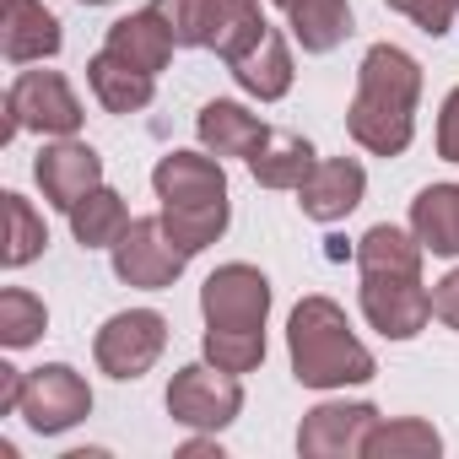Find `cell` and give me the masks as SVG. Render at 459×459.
I'll list each match as a JSON object with an SVG mask.
<instances>
[{"label":"cell","instance_id":"cell-16","mask_svg":"<svg viewBox=\"0 0 459 459\" xmlns=\"http://www.w3.org/2000/svg\"><path fill=\"white\" fill-rule=\"evenodd\" d=\"M103 49L108 55H119L125 65H135V71H146V76H157V71H168V60H173V33H168V22L146 6V12H130V17H119L114 28H108V39H103Z\"/></svg>","mask_w":459,"mask_h":459},{"label":"cell","instance_id":"cell-7","mask_svg":"<svg viewBox=\"0 0 459 459\" xmlns=\"http://www.w3.org/2000/svg\"><path fill=\"white\" fill-rule=\"evenodd\" d=\"M108 260H114V276H119L125 287H141V292L173 287V281L184 276V265H189V255L168 238L162 216H130L125 238L108 249Z\"/></svg>","mask_w":459,"mask_h":459},{"label":"cell","instance_id":"cell-5","mask_svg":"<svg viewBox=\"0 0 459 459\" xmlns=\"http://www.w3.org/2000/svg\"><path fill=\"white\" fill-rule=\"evenodd\" d=\"M168 416L189 432H221L244 416V384L238 373H221L216 362H189L168 384Z\"/></svg>","mask_w":459,"mask_h":459},{"label":"cell","instance_id":"cell-32","mask_svg":"<svg viewBox=\"0 0 459 459\" xmlns=\"http://www.w3.org/2000/svg\"><path fill=\"white\" fill-rule=\"evenodd\" d=\"M432 319L448 325V330H459V265L443 281H432Z\"/></svg>","mask_w":459,"mask_h":459},{"label":"cell","instance_id":"cell-22","mask_svg":"<svg viewBox=\"0 0 459 459\" xmlns=\"http://www.w3.org/2000/svg\"><path fill=\"white\" fill-rule=\"evenodd\" d=\"M357 271L362 276H421V238L416 233H400V227H389V221H378V227H368V233L357 238Z\"/></svg>","mask_w":459,"mask_h":459},{"label":"cell","instance_id":"cell-6","mask_svg":"<svg viewBox=\"0 0 459 459\" xmlns=\"http://www.w3.org/2000/svg\"><path fill=\"white\" fill-rule=\"evenodd\" d=\"M162 351H168V319L157 308H125V314L103 319V330L92 335L98 368L119 384H135L141 373H152Z\"/></svg>","mask_w":459,"mask_h":459},{"label":"cell","instance_id":"cell-2","mask_svg":"<svg viewBox=\"0 0 459 459\" xmlns=\"http://www.w3.org/2000/svg\"><path fill=\"white\" fill-rule=\"evenodd\" d=\"M152 189H157V216L168 227V238L195 260L200 249H211L227 221H233V200H227V173L221 157L200 152H168L152 168Z\"/></svg>","mask_w":459,"mask_h":459},{"label":"cell","instance_id":"cell-8","mask_svg":"<svg viewBox=\"0 0 459 459\" xmlns=\"http://www.w3.org/2000/svg\"><path fill=\"white\" fill-rule=\"evenodd\" d=\"M271 314V281L265 271L233 260V265H216L200 287V319L205 330H265Z\"/></svg>","mask_w":459,"mask_h":459},{"label":"cell","instance_id":"cell-24","mask_svg":"<svg viewBox=\"0 0 459 459\" xmlns=\"http://www.w3.org/2000/svg\"><path fill=\"white\" fill-rule=\"evenodd\" d=\"M287 22H292V39L303 44V55H330L351 39V6L346 0H292Z\"/></svg>","mask_w":459,"mask_h":459},{"label":"cell","instance_id":"cell-33","mask_svg":"<svg viewBox=\"0 0 459 459\" xmlns=\"http://www.w3.org/2000/svg\"><path fill=\"white\" fill-rule=\"evenodd\" d=\"M22 389H28V373L0 362V416H17L22 411Z\"/></svg>","mask_w":459,"mask_h":459},{"label":"cell","instance_id":"cell-17","mask_svg":"<svg viewBox=\"0 0 459 459\" xmlns=\"http://www.w3.org/2000/svg\"><path fill=\"white\" fill-rule=\"evenodd\" d=\"M411 233L427 255L459 260V184H427L411 200Z\"/></svg>","mask_w":459,"mask_h":459},{"label":"cell","instance_id":"cell-14","mask_svg":"<svg viewBox=\"0 0 459 459\" xmlns=\"http://www.w3.org/2000/svg\"><path fill=\"white\" fill-rule=\"evenodd\" d=\"M65 44L60 17L44 0H0V55L12 65H33V60H55Z\"/></svg>","mask_w":459,"mask_h":459},{"label":"cell","instance_id":"cell-12","mask_svg":"<svg viewBox=\"0 0 459 459\" xmlns=\"http://www.w3.org/2000/svg\"><path fill=\"white\" fill-rule=\"evenodd\" d=\"M33 178H39V189H44V200L55 211H71L87 189L103 184V157L87 141H76V135H55V146L39 152Z\"/></svg>","mask_w":459,"mask_h":459},{"label":"cell","instance_id":"cell-3","mask_svg":"<svg viewBox=\"0 0 459 459\" xmlns=\"http://www.w3.org/2000/svg\"><path fill=\"white\" fill-rule=\"evenodd\" d=\"M287 357H292V378L303 389H346V384H368L378 373L373 351L346 325V308L335 298H319V292L292 308Z\"/></svg>","mask_w":459,"mask_h":459},{"label":"cell","instance_id":"cell-4","mask_svg":"<svg viewBox=\"0 0 459 459\" xmlns=\"http://www.w3.org/2000/svg\"><path fill=\"white\" fill-rule=\"evenodd\" d=\"M82 98L71 92V82L60 71H22L6 87V125H0V141H17L22 130L39 135H76L82 130Z\"/></svg>","mask_w":459,"mask_h":459},{"label":"cell","instance_id":"cell-35","mask_svg":"<svg viewBox=\"0 0 459 459\" xmlns=\"http://www.w3.org/2000/svg\"><path fill=\"white\" fill-rule=\"evenodd\" d=\"M271 6H281V12H287V6H292V0H271Z\"/></svg>","mask_w":459,"mask_h":459},{"label":"cell","instance_id":"cell-20","mask_svg":"<svg viewBox=\"0 0 459 459\" xmlns=\"http://www.w3.org/2000/svg\"><path fill=\"white\" fill-rule=\"evenodd\" d=\"M65 216H71V238H76L82 249H114V244L125 238V227H130V205H125V195L108 189V184L87 189Z\"/></svg>","mask_w":459,"mask_h":459},{"label":"cell","instance_id":"cell-31","mask_svg":"<svg viewBox=\"0 0 459 459\" xmlns=\"http://www.w3.org/2000/svg\"><path fill=\"white\" fill-rule=\"evenodd\" d=\"M437 157L459 168V87H454V92L443 98V108H437Z\"/></svg>","mask_w":459,"mask_h":459},{"label":"cell","instance_id":"cell-13","mask_svg":"<svg viewBox=\"0 0 459 459\" xmlns=\"http://www.w3.org/2000/svg\"><path fill=\"white\" fill-rule=\"evenodd\" d=\"M362 195H368V173H362V162L357 157H319L314 162V173L298 184V205H303V216L308 221H346L357 205H362Z\"/></svg>","mask_w":459,"mask_h":459},{"label":"cell","instance_id":"cell-28","mask_svg":"<svg viewBox=\"0 0 459 459\" xmlns=\"http://www.w3.org/2000/svg\"><path fill=\"white\" fill-rule=\"evenodd\" d=\"M205 362H216L221 373H255L265 362V330H205L200 335Z\"/></svg>","mask_w":459,"mask_h":459},{"label":"cell","instance_id":"cell-21","mask_svg":"<svg viewBox=\"0 0 459 459\" xmlns=\"http://www.w3.org/2000/svg\"><path fill=\"white\" fill-rule=\"evenodd\" d=\"M271 33L260 0H211V33H205V49H216L227 65H238L260 39Z\"/></svg>","mask_w":459,"mask_h":459},{"label":"cell","instance_id":"cell-18","mask_svg":"<svg viewBox=\"0 0 459 459\" xmlns=\"http://www.w3.org/2000/svg\"><path fill=\"white\" fill-rule=\"evenodd\" d=\"M87 87H92V98H98L108 114H141V108L152 103V92H157V76H146V71L125 65L119 55L98 49V55L87 60Z\"/></svg>","mask_w":459,"mask_h":459},{"label":"cell","instance_id":"cell-19","mask_svg":"<svg viewBox=\"0 0 459 459\" xmlns=\"http://www.w3.org/2000/svg\"><path fill=\"white\" fill-rule=\"evenodd\" d=\"M227 71H233V82L249 92V98H260V103H276V98H287L292 92V49H287V39L271 28L238 65H227Z\"/></svg>","mask_w":459,"mask_h":459},{"label":"cell","instance_id":"cell-26","mask_svg":"<svg viewBox=\"0 0 459 459\" xmlns=\"http://www.w3.org/2000/svg\"><path fill=\"white\" fill-rule=\"evenodd\" d=\"M0 200H6V249H0V265H6V271H22V265H33V260L49 249V227H44V216L28 205V195L6 189Z\"/></svg>","mask_w":459,"mask_h":459},{"label":"cell","instance_id":"cell-25","mask_svg":"<svg viewBox=\"0 0 459 459\" xmlns=\"http://www.w3.org/2000/svg\"><path fill=\"white\" fill-rule=\"evenodd\" d=\"M437 454H443V437L421 416H394V421L378 416V427L362 443V459H437Z\"/></svg>","mask_w":459,"mask_h":459},{"label":"cell","instance_id":"cell-1","mask_svg":"<svg viewBox=\"0 0 459 459\" xmlns=\"http://www.w3.org/2000/svg\"><path fill=\"white\" fill-rule=\"evenodd\" d=\"M416 103H421V65L400 44H373L357 65L346 135L373 157H400L416 135Z\"/></svg>","mask_w":459,"mask_h":459},{"label":"cell","instance_id":"cell-15","mask_svg":"<svg viewBox=\"0 0 459 459\" xmlns=\"http://www.w3.org/2000/svg\"><path fill=\"white\" fill-rule=\"evenodd\" d=\"M195 135H200V146L211 157H244L249 162L260 152V141L271 135V125L260 114H249L244 103H233V98H211L195 114Z\"/></svg>","mask_w":459,"mask_h":459},{"label":"cell","instance_id":"cell-34","mask_svg":"<svg viewBox=\"0 0 459 459\" xmlns=\"http://www.w3.org/2000/svg\"><path fill=\"white\" fill-rule=\"evenodd\" d=\"M82 6H108V0H82Z\"/></svg>","mask_w":459,"mask_h":459},{"label":"cell","instance_id":"cell-9","mask_svg":"<svg viewBox=\"0 0 459 459\" xmlns=\"http://www.w3.org/2000/svg\"><path fill=\"white\" fill-rule=\"evenodd\" d=\"M39 437H60L71 432L76 421L92 416V384L71 368V362H49V368H33L28 373V389H22V411H17Z\"/></svg>","mask_w":459,"mask_h":459},{"label":"cell","instance_id":"cell-11","mask_svg":"<svg viewBox=\"0 0 459 459\" xmlns=\"http://www.w3.org/2000/svg\"><path fill=\"white\" fill-rule=\"evenodd\" d=\"M362 319L384 341H416L432 319V292L421 276H362Z\"/></svg>","mask_w":459,"mask_h":459},{"label":"cell","instance_id":"cell-29","mask_svg":"<svg viewBox=\"0 0 459 459\" xmlns=\"http://www.w3.org/2000/svg\"><path fill=\"white\" fill-rule=\"evenodd\" d=\"M152 12L168 22L178 49H205L211 33V0H152Z\"/></svg>","mask_w":459,"mask_h":459},{"label":"cell","instance_id":"cell-27","mask_svg":"<svg viewBox=\"0 0 459 459\" xmlns=\"http://www.w3.org/2000/svg\"><path fill=\"white\" fill-rule=\"evenodd\" d=\"M44 330H49V308H44L39 292H28V287H6V292H0V346L22 351Z\"/></svg>","mask_w":459,"mask_h":459},{"label":"cell","instance_id":"cell-30","mask_svg":"<svg viewBox=\"0 0 459 459\" xmlns=\"http://www.w3.org/2000/svg\"><path fill=\"white\" fill-rule=\"evenodd\" d=\"M389 12H400V17H411L421 33H432V39H443L454 22H459V0H384Z\"/></svg>","mask_w":459,"mask_h":459},{"label":"cell","instance_id":"cell-23","mask_svg":"<svg viewBox=\"0 0 459 459\" xmlns=\"http://www.w3.org/2000/svg\"><path fill=\"white\" fill-rule=\"evenodd\" d=\"M314 162H319V152H314L303 135L271 130V135L260 141V152L249 157V173H255V184H265V189H298V184L314 173Z\"/></svg>","mask_w":459,"mask_h":459},{"label":"cell","instance_id":"cell-10","mask_svg":"<svg viewBox=\"0 0 459 459\" xmlns=\"http://www.w3.org/2000/svg\"><path fill=\"white\" fill-rule=\"evenodd\" d=\"M378 427V405L368 400H325L303 416L298 427V454L303 459H362L368 432Z\"/></svg>","mask_w":459,"mask_h":459}]
</instances>
